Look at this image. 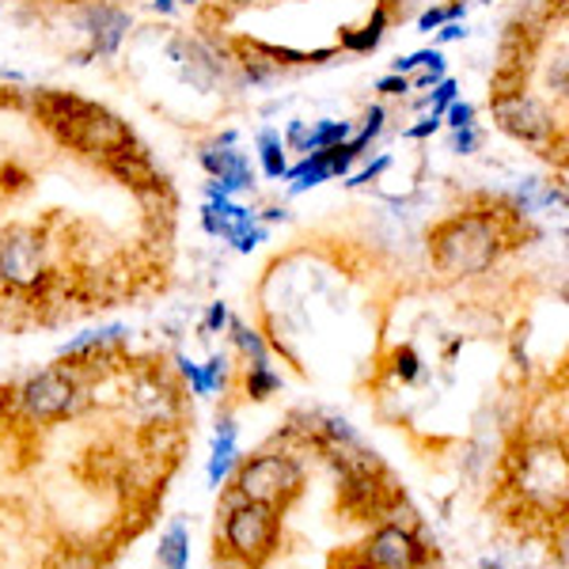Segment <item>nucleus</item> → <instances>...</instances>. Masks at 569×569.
<instances>
[{
    "label": "nucleus",
    "mask_w": 569,
    "mask_h": 569,
    "mask_svg": "<svg viewBox=\"0 0 569 569\" xmlns=\"http://www.w3.org/2000/svg\"><path fill=\"white\" fill-rule=\"evenodd\" d=\"M429 254H433L437 270L448 273V278H475V273L490 270L493 259L501 254V232L490 217H452L433 228Z\"/></svg>",
    "instance_id": "obj_1"
},
{
    "label": "nucleus",
    "mask_w": 569,
    "mask_h": 569,
    "mask_svg": "<svg viewBox=\"0 0 569 569\" xmlns=\"http://www.w3.org/2000/svg\"><path fill=\"white\" fill-rule=\"evenodd\" d=\"M61 114H53V122L61 126L66 141L72 149L88 152V156H103V160H118L133 149V133L130 126L118 114H110L103 107L80 103V99H58Z\"/></svg>",
    "instance_id": "obj_2"
},
{
    "label": "nucleus",
    "mask_w": 569,
    "mask_h": 569,
    "mask_svg": "<svg viewBox=\"0 0 569 569\" xmlns=\"http://www.w3.org/2000/svg\"><path fill=\"white\" fill-rule=\"evenodd\" d=\"M236 498L259 501L270 509L284 512L305 490V467L292 460L289 452H259L251 460H240L232 471Z\"/></svg>",
    "instance_id": "obj_3"
},
{
    "label": "nucleus",
    "mask_w": 569,
    "mask_h": 569,
    "mask_svg": "<svg viewBox=\"0 0 569 569\" xmlns=\"http://www.w3.org/2000/svg\"><path fill=\"white\" fill-rule=\"evenodd\" d=\"M278 536H281V512L278 509L259 505V501H243V498H236L232 505H228L220 539H224V550L236 558V562L259 569L266 558L278 550Z\"/></svg>",
    "instance_id": "obj_4"
},
{
    "label": "nucleus",
    "mask_w": 569,
    "mask_h": 569,
    "mask_svg": "<svg viewBox=\"0 0 569 569\" xmlns=\"http://www.w3.org/2000/svg\"><path fill=\"white\" fill-rule=\"evenodd\" d=\"M80 376L69 365H58V369H46L39 376L23 383L16 391V407L23 410L31 421H58L69 418L72 410L80 407Z\"/></svg>",
    "instance_id": "obj_5"
},
{
    "label": "nucleus",
    "mask_w": 569,
    "mask_h": 569,
    "mask_svg": "<svg viewBox=\"0 0 569 569\" xmlns=\"http://www.w3.org/2000/svg\"><path fill=\"white\" fill-rule=\"evenodd\" d=\"M46 278V247L34 228H8L0 236V281L12 289H34Z\"/></svg>",
    "instance_id": "obj_6"
},
{
    "label": "nucleus",
    "mask_w": 569,
    "mask_h": 569,
    "mask_svg": "<svg viewBox=\"0 0 569 569\" xmlns=\"http://www.w3.org/2000/svg\"><path fill=\"white\" fill-rule=\"evenodd\" d=\"M426 555V543L410 525H380L361 543V569H418Z\"/></svg>",
    "instance_id": "obj_7"
},
{
    "label": "nucleus",
    "mask_w": 569,
    "mask_h": 569,
    "mask_svg": "<svg viewBox=\"0 0 569 569\" xmlns=\"http://www.w3.org/2000/svg\"><path fill=\"white\" fill-rule=\"evenodd\" d=\"M493 118L512 141L520 144H543L555 133V118L539 99L525 96V91H498L493 99Z\"/></svg>",
    "instance_id": "obj_8"
},
{
    "label": "nucleus",
    "mask_w": 569,
    "mask_h": 569,
    "mask_svg": "<svg viewBox=\"0 0 569 569\" xmlns=\"http://www.w3.org/2000/svg\"><path fill=\"white\" fill-rule=\"evenodd\" d=\"M520 490L531 501L562 505L566 498V456L558 445H536L520 460Z\"/></svg>",
    "instance_id": "obj_9"
},
{
    "label": "nucleus",
    "mask_w": 569,
    "mask_h": 569,
    "mask_svg": "<svg viewBox=\"0 0 569 569\" xmlns=\"http://www.w3.org/2000/svg\"><path fill=\"white\" fill-rule=\"evenodd\" d=\"M236 137L228 133L224 141H217V144H209L206 152H201V168L213 176V182L209 187H217L220 194H228V198H236V194H247V190L254 187V171H251V163H247V156L236 149Z\"/></svg>",
    "instance_id": "obj_10"
},
{
    "label": "nucleus",
    "mask_w": 569,
    "mask_h": 569,
    "mask_svg": "<svg viewBox=\"0 0 569 569\" xmlns=\"http://www.w3.org/2000/svg\"><path fill=\"white\" fill-rule=\"evenodd\" d=\"M201 224H206L209 236H220V240L236 243V236L259 224V213L240 206L236 198L220 194L217 187H209V201H206V209H201Z\"/></svg>",
    "instance_id": "obj_11"
},
{
    "label": "nucleus",
    "mask_w": 569,
    "mask_h": 569,
    "mask_svg": "<svg viewBox=\"0 0 569 569\" xmlns=\"http://www.w3.org/2000/svg\"><path fill=\"white\" fill-rule=\"evenodd\" d=\"M80 27H84V34L91 42V53L110 58V53L122 46L126 31H130V16L114 4H88L84 16H80Z\"/></svg>",
    "instance_id": "obj_12"
},
{
    "label": "nucleus",
    "mask_w": 569,
    "mask_h": 569,
    "mask_svg": "<svg viewBox=\"0 0 569 569\" xmlns=\"http://www.w3.org/2000/svg\"><path fill=\"white\" fill-rule=\"evenodd\" d=\"M236 463H240V433H236V421L232 418H220L217 421V433H213V452H209V463H206L209 486L220 490V486L232 479Z\"/></svg>",
    "instance_id": "obj_13"
},
{
    "label": "nucleus",
    "mask_w": 569,
    "mask_h": 569,
    "mask_svg": "<svg viewBox=\"0 0 569 569\" xmlns=\"http://www.w3.org/2000/svg\"><path fill=\"white\" fill-rule=\"evenodd\" d=\"M353 137V122H338V118H323L316 126H305V122H292L289 126V137L284 144L300 152H323V149H335V144L350 141Z\"/></svg>",
    "instance_id": "obj_14"
},
{
    "label": "nucleus",
    "mask_w": 569,
    "mask_h": 569,
    "mask_svg": "<svg viewBox=\"0 0 569 569\" xmlns=\"http://www.w3.org/2000/svg\"><path fill=\"white\" fill-rule=\"evenodd\" d=\"M156 562L160 569H187L190 566V528L187 520L176 517L160 536V547H156Z\"/></svg>",
    "instance_id": "obj_15"
},
{
    "label": "nucleus",
    "mask_w": 569,
    "mask_h": 569,
    "mask_svg": "<svg viewBox=\"0 0 569 569\" xmlns=\"http://www.w3.org/2000/svg\"><path fill=\"white\" fill-rule=\"evenodd\" d=\"M284 179H292V194H305V190H316L323 182L335 179V168H330V152H305V160L297 168L284 171Z\"/></svg>",
    "instance_id": "obj_16"
},
{
    "label": "nucleus",
    "mask_w": 569,
    "mask_h": 569,
    "mask_svg": "<svg viewBox=\"0 0 569 569\" xmlns=\"http://www.w3.org/2000/svg\"><path fill=\"white\" fill-rule=\"evenodd\" d=\"M126 338V327H99V330H84L80 338H72V342L61 346V357L66 361H84V357L107 350L110 342H122Z\"/></svg>",
    "instance_id": "obj_17"
},
{
    "label": "nucleus",
    "mask_w": 569,
    "mask_h": 569,
    "mask_svg": "<svg viewBox=\"0 0 569 569\" xmlns=\"http://www.w3.org/2000/svg\"><path fill=\"white\" fill-rule=\"evenodd\" d=\"M228 330H232L236 350L247 357V369H262V365H270V346H266V338L259 335V330L247 327L243 319H228Z\"/></svg>",
    "instance_id": "obj_18"
},
{
    "label": "nucleus",
    "mask_w": 569,
    "mask_h": 569,
    "mask_svg": "<svg viewBox=\"0 0 569 569\" xmlns=\"http://www.w3.org/2000/svg\"><path fill=\"white\" fill-rule=\"evenodd\" d=\"M388 23H391L388 8H383V4H376V12L369 16V23H365L361 31L346 34L342 46H346V50H353V53H372L376 46H380L383 34H388Z\"/></svg>",
    "instance_id": "obj_19"
},
{
    "label": "nucleus",
    "mask_w": 569,
    "mask_h": 569,
    "mask_svg": "<svg viewBox=\"0 0 569 569\" xmlns=\"http://www.w3.org/2000/svg\"><path fill=\"white\" fill-rule=\"evenodd\" d=\"M259 163L270 179H284L289 171V160H284V141L273 130H262L259 133Z\"/></svg>",
    "instance_id": "obj_20"
},
{
    "label": "nucleus",
    "mask_w": 569,
    "mask_h": 569,
    "mask_svg": "<svg viewBox=\"0 0 569 569\" xmlns=\"http://www.w3.org/2000/svg\"><path fill=\"white\" fill-rule=\"evenodd\" d=\"M281 391V376L273 372V365H262V369H247V395L254 402L270 399V395Z\"/></svg>",
    "instance_id": "obj_21"
},
{
    "label": "nucleus",
    "mask_w": 569,
    "mask_h": 569,
    "mask_svg": "<svg viewBox=\"0 0 569 569\" xmlns=\"http://www.w3.org/2000/svg\"><path fill=\"white\" fill-rule=\"evenodd\" d=\"M440 58H445V50H437V46L433 50H415V53H407V58H395L391 72L395 77H415L418 69H426L429 61H440Z\"/></svg>",
    "instance_id": "obj_22"
},
{
    "label": "nucleus",
    "mask_w": 569,
    "mask_h": 569,
    "mask_svg": "<svg viewBox=\"0 0 569 569\" xmlns=\"http://www.w3.org/2000/svg\"><path fill=\"white\" fill-rule=\"evenodd\" d=\"M179 372H182V380L190 383V395H198V399H209V395H213V388H209V380H206V369H201L198 361L179 357Z\"/></svg>",
    "instance_id": "obj_23"
},
{
    "label": "nucleus",
    "mask_w": 569,
    "mask_h": 569,
    "mask_svg": "<svg viewBox=\"0 0 569 569\" xmlns=\"http://www.w3.org/2000/svg\"><path fill=\"white\" fill-rule=\"evenodd\" d=\"M383 122H388V110H383V107H369V114H365L361 133H353V141L361 144V149H369V144L376 141V137L383 133Z\"/></svg>",
    "instance_id": "obj_24"
},
{
    "label": "nucleus",
    "mask_w": 569,
    "mask_h": 569,
    "mask_svg": "<svg viewBox=\"0 0 569 569\" xmlns=\"http://www.w3.org/2000/svg\"><path fill=\"white\" fill-rule=\"evenodd\" d=\"M475 114H479V110H475V103H467V99H463V103H460V99H452V103L445 107V114H440V118H445L448 130H463V126H475Z\"/></svg>",
    "instance_id": "obj_25"
},
{
    "label": "nucleus",
    "mask_w": 569,
    "mask_h": 569,
    "mask_svg": "<svg viewBox=\"0 0 569 569\" xmlns=\"http://www.w3.org/2000/svg\"><path fill=\"white\" fill-rule=\"evenodd\" d=\"M456 96H460V84H456V80H448V77H445V80H440V84L433 88V96H429L421 107H429V114H445V107L452 103Z\"/></svg>",
    "instance_id": "obj_26"
},
{
    "label": "nucleus",
    "mask_w": 569,
    "mask_h": 569,
    "mask_svg": "<svg viewBox=\"0 0 569 569\" xmlns=\"http://www.w3.org/2000/svg\"><path fill=\"white\" fill-rule=\"evenodd\" d=\"M410 80V91H426V88H437L440 80H445V58L440 61H429L426 69H418L415 77H407Z\"/></svg>",
    "instance_id": "obj_27"
},
{
    "label": "nucleus",
    "mask_w": 569,
    "mask_h": 569,
    "mask_svg": "<svg viewBox=\"0 0 569 569\" xmlns=\"http://www.w3.org/2000/svg\"><path fill=\"white\" fill-rule=\"evenodd\" d=\"M460 16H463V4H452V8H429V12H421L418 31H437L440 23L460 20Z\"/></svg>",
    "instance_id": "obj_28"
},
{
    "label": "nucleus",
    "mask_w": 569,
    "mask_h": 569,
    "mask_svg": "<svg viewBox=\"0 0 569 569\" xmlns=\"http://www.w3.org/2000/svg\"><path fill=\"white\" fill-rule=\"evenodd\" d=\"M388 168H391V156L383 152V156H376V163H369V168H361L357 176H350V182H346V187H369V182L380 179Z\"/></svg>",
    "instance_id": "obj_29"
},
{
    "label": "nucleus",
    "mask_w": 569,
    "mask_h": 569,
    "mask_svg": "<svg viewBox=\"0 0 569 569\" xmlns=\"http://www.w3.org/2000/svg\"><path fill=\"white\" fill-rule=\"evenodd\" d=\"M201 369H206V380H209V388H213V395L228 383V361H224L220 353H217V357H209V361L201 365Z\"/></svg>",
    "instance_id": "obj_30"
},
{
    "label": "nucleus",
    "mask_w": 569,
    "mask_h": 569,
    "mask_svg": "<svg viewBox=\"0 0 569 569\" xmlns=\"http://www.w3.org/2000/svg\"><path fill=\"white\" fill-rule=\"evenodd\" d=\"M395 372L402 376V380H418V372H421V361H418V353L415 350H399L395 353Z\"/></svg>",
    "instance_id": "obj_31"
},
{
    "label": "nucleus",
    "mask_w": 569,
    "mask_h": 569,
    "mask_svg": "<svg viewBox=\"0 0 569 569\" xmlns=\"http://www.w3.org/2000/svg\"><path fill=\"white\" fill-rule=\"evenodd\" d=\"M266 236H270V232H266V224H262V220H259V224H254V228H247V232H240V236H236V251H240V254H251L254 251V247H259L262 240H266Z\"/></svg>",
    "instance_id": "obj_32"
},
{
    "label": "nucleus",
    "mask_w": 569,
    "mask_h": 569,
    "mask_svg": "<svg viewBox=\"0 0 569 569\" xmlns=\"http://www.w3.org/2000/svg\"><path fill=\"white\" fill-rule=\"evenodd\" d=\"M475 149H479V130H475V126H463V130H452V152L471 156Z\"/></svg>",
    "instance_id": "obj_33"
},
{
    "label": "nucleus",
    "mask_w": 569,
    "mask_h": 569,
    "mask_svg": "<svg viewBox=\"0 0 569 569\" xmlns=\"http://www.w3.org/2000/svg\"><path fill=\"white\" fill-rule=\"evenodd\" d=\"M437 130H440V114H426L418 126H410L402 137H407V141H426V137H433Z\"/></svg>",
    "instance_id": "obj_34"
},
{
    "label": "nucleus",
    "mask_w": 569,
    "mask_h": 569,
    "mask_svg": "<svg viewBox=\"0 0 569 569\" xmlns=\"http://www.w3.org/2000/svg\"><path fill=\"white\" fill-rule=\"evenodd\" d=\"M463 39H467V27L460 20H448V23L437 27V50H440V46H448V42H463Z\"/></svg>",
    "instance_id": "obj_35"
},
{
    "label": "nucleus",
    "mask_w": 569,
    "mask_h": 569,
    "mask_svg": "<svg viewBox=\"0 0 569 569\" xmlns=\"http://www.w3.org/2000/svg\"><path fill=\"white\" fill-rule=\"evenodd\" d=\"M228 319H232V311H228V305H213L206 316V330L209 335H220V330H228Z\"/></svg>",
    "instance_id": "obj_36"
},
{
    "label": "nucleus",
    "mask_w": 569,
    "mask_h": 569,
    "mask_svg": "<svg viewBox=\"0 0 569 569\" xmlns=\"http://www.w3.org/2000/svg\"><path fill=\"white\" fill-rule=\"evenodd\" d=\"M376 91H383V96H407L410 91V80L407 77H395V72H388L383 80H376Z\"/></svg>",
    "instance_id": "obj_37"
},
{
    "label": "nucleus",
    "mask_w": 569,
    "mask_h": 569,
    "mask_svg": "<svg viewBox=\"0 0 569 569\" xmlns=\"http://www.w3.org/2000/svg\"><path fill=\"white\" fill-rule=\"evenodd\" d=\"M176 4H179V0H152V8H156V12H163V16L176 12Z\"/></svg>",
    "instance_id": "obj_38"
},
{
    "label": "nucleus",
    "mask_w": 569,
    "mask_h": 569,
    "mask_svg": "<svg viewBox=\"0 0 569 569\" xmlns=\"http://www.w3.org/2000/svg\"><path fill=\"white\" fill-rule=\"evenodd\" d=\"M4 410H8V391L0 388V415H4Z\"/></svg>",
    "instance_id": "obj_39"
},
{
    "label": "nucleus",
    "mask_w": 569,
    "mask_h": 569,
    "mask_svg": "<svg viewBox=\"0 0 569 569\" xmlns=\"http://www.w3.org/2000/svg\"><path fill=\"white\" fill-rule=\"evenodd\" d=\"M232 4H254V0H232Z\"/></svg>",
    "instance_id": "obj_40"
},
{
    "label": "nucleus",
    "mask_w": 569,
    "mask_h": 569,
    "mask_svg": "<svg viewBox=\"0 0 569 569\" xmlns=\"http://www.w3.org/2000/svg\"><path fill=\"white\" fill-rule=\"evenodd\" d=\"M182 4H201V0H182Z\"/></svg>",
    "instance_id": "obj_41"
},
{
    "label": "nucleus",
    "mask_w": 569,
    "mask_h": 569,
    "mask_svg": "<svg viewBox=\"0 0 569 569\" xmlns=\"http://www.w3.org/2000/svg\"><path fill=\"white\" fill-rule=\"evenodd\" d=\"M482 569H498V566H490V562H486V566H482Z\"/></svg>",
    "instance_id": "obj_42"
}]
</instances>
